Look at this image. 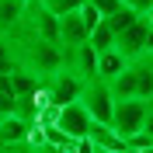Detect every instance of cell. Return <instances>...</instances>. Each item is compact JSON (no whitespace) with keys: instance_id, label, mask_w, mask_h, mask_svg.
Masks as SVG:
<instances>
[{"instance_id":"obj_1","label":"cell","mask_w":153,"mask_h":153,"mask_svg":"<svg viewBox=\"0 0 153 153\" xmlns=\"http://www.w3.org/2000/svg\"><path fill=\"white\" fill-rule=\"evenodd\" d=\"M108 87H111L115 101H125V97L153 101V56H143V59H136V63H129Z\"/></svg>"},{"instance_id":"obj_2","label":"cell","mask_w":153,"mask_h":153,"mask_svg":"<svg viewBox=\"0 0 153 153\" xmlns=\"http://www.w3.org/2000/svg\"><path fill=\"white\" fill-rule=\"evenodd\" d=\"M150 105L153 101H139V97H125V101H115V111H111V129L122 139L143 132L146 125V115H150Z\"/></svg>"},{"instance_id":"obj_3","label":"cell","mask_w":153,"mask_h":153,"mask_svg":"<svg viewBox=\"0 0 153 153\" xmlns=\"http://www.w3.org/2000/svg\"><path fill=\"white\" fill-rule=\"evenodd\" d=\"M80 105H84V111L91 115V122H105L111 125V111H115V94L111 87L105 84V80H87L84 84V94H80Z\"/></svg>"},{"instance_id":"obj_4","label":"cell","mask_w":153,"mask_h":153,"mask_svg":"<svg viewBox=\"0 0 153 153\" xmlns=\"http://www.w3.org/2000/svg\"><path fill=\"white\" fill-rule=\"evenodd\" d=\"M80 94H84V80L73 76V73H66V70H59L52 80H45L49 108H66V105H73V101H80Z\"/></svg>"},{"instance_id":"obj_5","label":"cell","mask_w":153,"mask_h":153,"mask_svg":"<svg viewBox=\"0 0 153 153\" xmlns=\"http://www.w3.org/2000/svg\"><path fill=\"white\" fill-rule=\"evenodd\" d=\"M52 129H59V132L66 136V139H87V132H91V115L84 111V105L80 101H73V105L66 108H56V118H52Z\"/></svg>"},{"instance_id":"obj_6","label":"cell","mask_w":153,"mask_h":153,"mask_svg":"<svg viewBox=\"0 0 153 153\" xmlns=\"http://www.w3.org/2000/svg\"><path fill=\"white\" fill-rule=\"evenodd\" d=\"M146 35H150V21L146 18H136L125 31L115 35V49L125 56V63H136V59L146 56Z\"/></svg>"},{"instance_id":"obj_7","label":"cell","mask_w":153,"mask_h":153,"mask_svg":"<svg viewBox=\"0 0 153 153\" xmlns=\"http://www.w3.org/2000/svg\"><path fill=\"white\" fill-rule=\"evenodd\" d=\"M63 70L73 73V76H80L87 84V80L97 76V52L91 45H73V49L63 45Z\"/></svg>"},{"instance_id":"obj_8","label":"cell","mask_w":153,"mask_h":153,"mask_svg":"<svg viewBox=\"0 0 153 153\" xmlns=\"http://www.w3.org/2000/svg\"><path fill=\"white\" fill-rule=\"evenodd\" d=\"M31 132H35V122L21 118V115H7L0 122V150H14V146L28 143Z\"/></svg>"},{"instance_id":"obj_9","label":"cell","mask_w":153,"mask_h":153,"mask_svg":"<svg viewBox=\"0 0 153 153\" xmlns=\"http://www.w3.org/2000/svg\"><path fill=\"white\" fill-rule=\"evenodd\" d=\"M87 38H91V28L84 25V18H80V10H73V14H63L59 18V45H87Z\"/></svg>"},{"instance_id":"obj_10","label":"cell","mask_w":153,"mask_h":153,"mask_svg":"<svg viewBox=\"0 0 153 153\" xmlns=\"http://www.w3.org/2000/svg\"><path fill=\"white\" fill-rule=\"evenodd\" d=\"M87 139H91V146H94V150H105V153H125V139L115 132L111 125H105V122H91Z\"/></svg>"},{"instance_id":"obj_11","label":"cell","mask_w":153,"mask_h":153,"mask_svg":"<svg viewBox=\"0 0 153 153\" xmlns=\"http://www.w3.org/2000/svg\"><path fill=\"white\" fill-rule=\"evenodd\" d=\"M125 66H129V63H125V56L118 52V49H105V52H97V80L111 84Z\"/></svg>"},{"instance_id":"obj_12","label":"cell","mask_w":153,"mask_h":153,"mask_svg":"<svg viewBox=\"0 0 153 153\" xmlns=\"http://www.w3.org/2000/svg\"><path fill=\"white\" fill-rule=\"evenodd\" d=\"M28 10V0H0V35L18 28V21L25 18Z\"/></svg>"},{"instance_id":"obj_13","label":"cell","mask_w":153,"mask_h":153,"mask_svg":"<svg viewBox=\"0 0 153 153\" xmlns=\"http://www.w3.org/2000/svg\"><path fill=\"white\" fill-rule=\"evenodd\" d=\"M87 45L94 49V52H105V49H115V31L108 28L105 21L97 25L94 31H91V38H87Z\"/></svg>"},{"instance_id":"obj_14","label":"cell","mask_w":153,"mask_h":153,"mask_svg":"<svg viewBox=\"0 0 153 153\" xmlns=\"http://www.w3.org/2000/svg\"><path fill=\"white\" fill-rule=\"evenodd\" d=\"M18 70V56H14V45L7 42V35H0V76L14 73Z\"/></svg>"},{"instance_id":"obj_15","label":"cell","mask_w":153,"mask_h":153,"mask_svg":"<svg viewBox=\"0 0 153 153\" xmlns=\"http://www.w3.org/2000/svg\"><path fill=\"white\" fill-rule=\"evenodd\" d=\"M91 7L97 10L101 21H108V18H115L118 10H125V0H91Z\"/></svg>"},{"instance_id":"obj_16","label":"cell","mask_w":153,"mask_h":153,"mask_svg":"<svg viewBox=\"0 0 153 153\" xmlns=\"http://www.w3.org/2000/svg\"><path fill=\"white\" fill-rule=\"evenodd\" d=\"M56 18H63V14H73V10H80L84 7V0H42Z\"/></svg>"},{"instance_id":"obj_17","label":"cell","mask_w":153,"mask_h":153,"mask_svg":"<svg viewBox=\"0 0 153 153\" xmlns=\"http://www.w3.org/2000/svg\"><path fill=\"white\" fill-rule=\"evenodd\" d=\"M136 18H139V14H132V10L125 7V10H118V14H115V18H108L105 25H108V28L115 31V35H118V31H125V28H129V25H132Z\"/></svg>"},{"instance_id":"obj_18","label":"cell","mask_w":153,"mask_h":153,"mask_svg":"<svg viewBox=\"0 0 153 153\" xmlns=\"http://www.w3.org/2000/svg\"><path fill=\"white\" fill-rule=\"evenodd\" d=\"M7 115H18V101H14V94L0 91V118H7Z\"/></svg>"},{"instance_id":"obj_19","label":"cell","mask_w":153,"mask_h":153,"mask_svg":"<svg viewBox=\"0 0 153 153\" xmlns=\"http://www.w3.org/2000/svg\"><path fill=\"white\" fill-rule=\"evenodd\" d=\"M125 7L132 10V14H139V18H146L153 10V0H125Z\"/></svg>"},{"instance_id":"obj_20","label":"cell","mask_w":153,"mask_h":153,"mask_svg":"<svg viewBox=\"0 0 153 153\" xmlns=\"http://www.w3.org/2000/svg\"><path fill=\"white\" fill-rule=\"evenodd\" d=\"M143 132L153 136V105H150V115H146V125H143Z\"/></svg>"},{"instance_id":"obj_21","label":"cell","mask_w":153,"mask_h":153,"mask_svg":"<svg viewBox=\"0 0 153 153\" xmlns=\"http://www.w3.org/2000/svg\"><path fill=\"white\" fill-rule=\"evenodd\" d=\"M146 21H150V28H153V10H150V14H146Z\"/></svg>"},{"instance_id":"obj_22","label":"cell","mask_w":153,"mask_h":153,"mask_svg":"<svg viewBox=\"0 0 153 153\" xmlns=\"http://www.w3.org/2000/svg\"><path fill=\"white\" fill-rule=\"evenodd\" d=\"M94 153H105V150H94Z\"/></svg>"},{"instance_id":"obj_23","label":"cell","mask_w":153,"mask_h":153,"mask_svg":"<svg viewBox=\"0 0 153 153\" xmlns=\"http://www.w3.org/2000/svg\"><path fill=\"white\" fill-rule=\"evenodd\" d=\"M0 122H4V118H0Z\"/></svg>"},{"instance_id":"obj_24","label":"cell","mask_w":153,"mask_h":153,"mask_svg":"<svg viewBox=\"0 0 153 153\" xmlns=\"http://www.w3.org/2000/svg\"><path fill=\"white\" fill-rule=\"evenodd\" d=\"M0 153H4V150H0Z\"/></svg>"}]
</instances>
